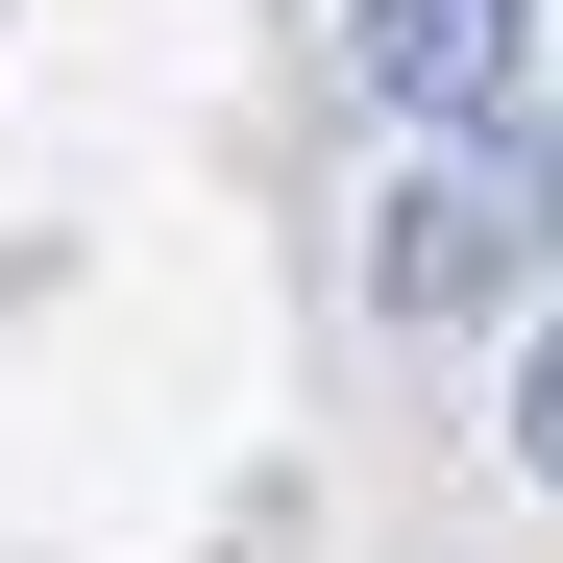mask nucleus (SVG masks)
<instances>
[{"label":"nucleus","mask_w":563,"mask_h":563,"mask_svg":"<svg viewBox=\"0 0 563 563\" xmlns=\"http://www.w3.org/2000/svg\"><path fill=\"white\" fill-rule=\"evenodd\" d=\"M515 245H563V123H539V99H515V123H465V172H417V197H393L367 295H393V319H465Z\"/></svg>","instance_id":"f257e3e1"},{"label":"nucleus","mask_w":563,"mask_h":563,"mask_svg":"<svg viewBox=\"0 0 563 563\" xmlns=\"http://www.w3.org/2000/svg\"><path fill=\"white\" fill-rule=\"evenodd\" d=\"M515 465L563 490V319H539V367H515Z\"/></svg>","instance_id":"7ed1b4c3"},{"label":"nucleus","mask_w":563,"mask_h":563,"mask_svg":"<svg viewBox=\"0 0 563 563\" xmlns=\"http://www.w3.org/2000/svg\"><path fill=\"white\" fill-rule=\"evenodd\" d=\"M343 74L393 123H515L539 99V0H343Z\"/></svg>","instance_id":"f03ea898"}]
</instances>
